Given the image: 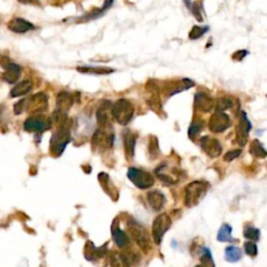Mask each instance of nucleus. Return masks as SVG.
Segmentation results:
<instances>
[{"label":"nucleus","instance_id":"15","mask_svg":"<svg viewBox=\"0 0 267 267\" xmlns=\"http://www.w3.org/2000/svg\"><path fill=\"white\" fill-rule=\"evenodd\" d=\"M7 28L11 31L16 33H25L34 29L32 23L27 21L23 18H19V17H16V18H13L10 22H8Z\"/></svg>","mask_w":267,"mask_h":267},{"label":"nucleus","instance_id":"21","mask_svg":"<svg viewBox=\"0 0 267 267\" xmlns=\"http://www.w3.org/2000/svg\"><path fill=\"white\" fill-rule=\"evenodd\" d=\"M32 88V82L30 80L17 84L11 91V97H19L28 94Z\"/></svg>","mask_w":267,"mask_h":267},{"label":"nucleus","instance_id":"7","mask_svg":"<svg viewBox=\"0 0 267 267\" xmlns=\"http://www.w3.org/2000/svg\"><path fill=\"white\" fill-rule=\"evenodd\" d=\"M114 142V134L108 128L99 127L92 137V146L94 149L103 151L111 148Z\"/></svg>","mask_w":267,"mask_h":267},{"label":"nucleus","instance_id":"12","mask_svg":"<svg viewBox=\"0 0 267 267\" xmlns=\"http://www.w3.org/2000/svg\"><path fill=\"white\" fill-rule=\"evenodd\" d=\"M4 69V72L2 74V80L6 82L7 84H15L17 81L19 80L21 75V67L15 63H11L10 61H6L1 63Z\"/></svg>","mask_w":267,"mask_h":267},{"label":"nucleus","instance_id":"16","mask_svg":"<svg viewBox=\"0 0 267 267\" xmlns=\"http://www.w3.org/2000/svg\"><path fill=\"white\" fill-rule=\"evenodd\" d=\"M148 202L153 211L159 212L163 209V207H164L166 203V197L162 192L158 190H153L148 194Z\"/></svg>","mask_w":267,"mask_h":267},{"label":"nucleus","instance_id":"23","mask_svg":"<svg viewBox=\"0 0 267 267\" xmlns=\"http://www.w3.org/2000/svg\"><path fill=\"white\" fill-rule=\"evenodd\" d=\"M241 258H242V251H241V248L235 245H231L225 249V259L228 262L235 263L238 262Z\"/></svg>","mask_w":267,"mask_h":267},{"label":"nucleus","instance_id":"18","mask_svg":"<svg viewBox=\"0 0 267 267\" xmlns=\"http://www.w3.org/2000/svg\"><path fill=\"white\" fill-rule=\"evenodd\" d=\"M112 236H113L114 242L118 247H125L128 244V237L119 228V223L117 221H114L113 226H112Z\"/></svg>","mask_w":267,"mask_h":267},{"label":"nucleus","instance_id":"34","mask_svg":"<svg viewBox=\"0 0 267 267\" xmlns=\"http://www.w3.org/2000/svg\"><path fill=\"white\" fill-rule=\"evenodd\" d=\"M241 153H242V150H241V149H235V150L228 151V152L225 154V161H227V162L233 161V160L237 159L238 157H240V154H241Z\"/></svg>","mask_w":267,"mask_h":267},{"label":"nucleus","instance_id":"24","mask_svg":"<svg viewBox=\"0 0 267 267\" xmlns=\"http://www.w3.org/2000/svg\"><path fill=\"white\" fill-rule=\"evenodd\" d=\"M217 240L220 242H234L235 239L232 237V227L228 223H223L218 231Z\"/></svg>","mask_w":267,"mask_h":267},{"label":"nucleus","instance_id":"8","mask_svg":"<svg viewBox=\"0 0 267 267\" xmlns=\"http://www.w3.org/2000/svg\"><path fill=\"white\" fill-rule=\"evenodd\" d=\"M231 119L225 112L216 111L209 120V130L212 133H222L230 127Z\"/></svg>","mask_w":267,"mask_h":267},{"label":"nucleus","instance_id":"33","mask_svg":"<svg viewBox=\"0 0 267 267\" xmlns=\"http://www.w3.org/2000/svg\"><path fill=\"white\" fill-rule=\"evenodd\" d=\"M202 4L200 2H194L191 5V11L193 13V15L195 16L196 20L199 21H203V15H202Z\"/></svg>","mask_w":267,"mask_h":267},{"label":"nucleus","instance_id":"26","mask_svg":"<svg viewBox=\"0 0 267 267\" xmlns=\"http://www.w3.org/2000/svg\"><path fill=\"white\" fill-rule=\"evenodd\" d=\"M204 128V121L201 119H194L192 123L189 126L188 136L190 139H195V137L199 135Z\"/></svg>","mask_w":267,"mask_h":267},{"label":"nucleus","instance_id":"25","mask_svg":"<svg viewBox=\"0 0 267 267\" xmlns=\"http://www.w3.org/2000/svg\"><path fill=\"white\" fill-rule=\"evenodd\" d=\"M249 152H251L253 156H255L257 158H260V159L265 158L266 154H267L263 144L258 139H255L252 141L251 146H249Z\"/></svg>","mask_w":267,"mask_h":267},{"label":"nucleus","instance_id":"22","mask_svg":"<svg viewBox=\"0 0 267 267\" xmlns=\"http://www.w3.org/2000/svg\"><path fill=\"white\" fill-rule=\"evenodd\" d=\"M77 71L82 73H89V74H96V75H105L114 72L113 69L107 67H98V66H80L77 67Z\"/></svg>","mask_w":267,"mask_h":267},{"label":"nucleus","instance_id":"13","mask_svg":"<svg viewBox=\"0 0 267 267\" xmlns=\"http://www.w3.org/2000/svg\"><path fill=\"white\" fill-rule=\"evenodd\" d=\"M251 130H252V123L248 120L246 114L244 113V112H242L239 125L237 127V140L241 146L245 145L247 138H248V134L249 132H251Z\"/></svg>","mask_w":267,"mask_h":267},{"label":"nucleus","instance_id":"29","mask_svg":"<svg viewBox=\"0 0 267 267\" xmlns=\"http://www.w3.org/2000/svg\"><path fill=\"white\" fill-rule=\"evenodd\" d=\"M111 263L113 267H130V263H128L126 258L119 254L112 257Z\"/></svg>","mask_w":267,"mask_h":267},{"label":"nucleus","instance_id":"11","mask_svg":"<svg viewBox=\"0 0 267 267\" xmlns=\"http://www.w3.org/2000/svg\"><path fill=\"white\" fill-rule=\"evenodd\" d=\"M201 148L211 158H217L221 154L222 148L220 142L213 137L206 136L201 139Z\"/></svg>","mask_w":267,"mask_h":267},{"label":"nucleus","instance_id":"28","mask_svg":"<svg viewBox=\"0 0 267 267\" xmlns=\"http://www.w3.org/2000/svg\"><path fill=\"white\" fill-rule=\"evenodd\" d=\"M208 30H209L208 27H199V25H195V27H193L192 30H190V33H189V38H190L191 40L200 39Z\"/></svg>","mask_w":267,"mask_h":267},{"label":"nucleus","instance_id":"35","mask_svg":"<svg viewBox=\"0 0 267 267\" xmlns=\"http://www.w3.org/2000/svg\"><path fill=\"white\" fill-rule=\"evenodd\" d=\"M248 53L245 50H238L235 55H233V59H238V61H241V59H242Z\"/></svg>","mask_w":267,"mask_h":267},{"label":"nucleus","instance_id":"20","mask_svg":"<svg viewBox=\"0 0 267 267\" xmlns=\"http://www.w3.org/2000/svg\"><path fill=\"white\" fill-rule=\"evenodd\" d=\"M123 143H124V151L126 153L127 159L128 160L133 159L135 156L136 136L131 132H126L123 137Z\"/></svg>","mask_w":267,"mask_h":267},{"label":"nucleus","instance_id":"9","mask_svg":"<svg viewBox=\"0 0 267 267\" xmlns=\"http://www.w3.org/2000/svg\"><path fill=\"white\" fill-rule=\"evenodd\" d=\"M51 127V120L44 116H32L24 122V130L30 133H42Z\"/></svg>","mask_w":267,"mask_h":267},{"label":"nucleus","instance_id":"37","mask_svg":"<svg viewBox=\"0 0 267 267\" xmlns=\"http://www.w3.org/2000/svg\"><path fill=\"white\" fill-rule=\"evenodd\" d=\"M195 267H207V266H205V265H203V264H202V265H196Z\"/></svg>","mask_w":267,"mask_h":267},{"label":"nucleus","instance_id":"17","mask_svg":"<svg viewBox=\"0 0 267 267\" xmlns=\"http://www.w3.org/2000/svg\"><path fill=\"white\" fill-rule=\"evenodd\" d=\"M106 254H107V248L105 245L97 248L92 242H90V241H88L87 244H86L85 257H86V259L89 261H95L96 259L102 258Z\"/></svg>","mask_w":267,"mask_h":267},{"label":"nucleus","instance_id":"27","mask_svg":"<svg viewBox=\"0 0 267 267\" xmlns=\"http://www.w3.org/2000/svg\"><path fill=\"white\" fill-rule=\"evenodd\" d=\"M244 237L251 241H258L260 239L261 232L259 229L254 228L252 226H248L244 229Z\"/></svg>","mask_w":267,"mask_h":267},{"label":"nucleus","instance_id":"30","mask_svg":"<svg viewBox=\"0 0 267 267\" xmlns=\"http://www.w3.org/2000/svg\"><path fill=\"white\" fill-rule=\"evenodd\" d=\"M233 107V101H232L230 98L228 97H222L219 98L216 102V111H220V112H225L226 110L230 109Z\"/></svg>","mask_w":267,"mask_h":267},{"label":"nucleus","instance_id":"1","mask_svg":"<svg viewBox=\"0 0 267 267\" xmlns=\"http://www.w3.org/2000/svg\"><path fill=\"white\" fill-rule=\"evenodd\" d=\"M210 184L206 180H194L188 184L185 188V205L188 208H192L204 199L209 190Z\"/></svg>","mask_w":267,"mask_h":267},{"label":"nucleus","instance_id":"36","mask_svg":"<svg viewBox=\"0 0 267 267\" xmlns=\"http://www.w3.org/2000/svg\"><path fill=\"white\" fill-rule=\"evenodd\" d=\"M18 1L25 4H32V3H37L38 0H18Z\"/></svg>","mask_w":267,"mask_h":267},{"label":"nucleus","instance_id":"2","mask_svg":"<svg viewBox=\"0 0 267 267\" xmlns=\"http://www.w3.org/2000/svg\"><path fill=\"white\" fill-rule=\"evenodd\" d=\"M111 113L115 121L121 125H126L131 122V120L134 117L135 107L131 101L122 98L114 103L111 109Z\"/></svg>","mask_w":267,"mask_h":267},{"label":"nucleus","instance_id":"31","mask_svg":"<svg viewBox=\"0 0 267 267\" xmlns=\"http://www.w3.org/2000/svg\"><path fill=\"white\" fill-rule=\"evenodd\" d=\"M149 154L151 156V159H156L159 154V143L156 137H151L149 139V146H148Z\"/></svg>","mask_w":267,"mask_h":267},{"label":"nucleus","instance_id":"6","mask_svg":"<svg viewBox=\"0 0 267 267\" xmlns=\"http://www.w3.org/2000/svg\"><path fill=\"white\" fill-rule=\"evenodd\" d=\"M172 225V221L169 215L162 213L159 216L156 217V219L153 220L152 223V229H151V233H152V239L156 244H161L163 237L167 233L168 230L170 229Z\"/></svg>","mask_w":267,"mask_h":267},{"label":"nucleus","instance_id":"32","mask_svg":"<svg viewBox=\"0 0 267 267\" xmlns=\"http://www.w3.org/2000/svg\"><path fill=\"white\" fill-rule=\"evenodd\" d=\"M244 251L246 255L251 256V257H256L258 254V247L256 243H254L253 241H248V242L244 243Z\"/></svg>","mask_w":267,"mask_h":267},{"label":"nucleus","instance_id":"10","mask_svg":"<svg viewBox=\"0 0 267 267\" xmlns=\"http://www.w3.org/2000/svg\"><path fill=\"white\" fill-rule=\"evenodd\" d=\"M73 105V97L70 93L61 92L57 97V111L56 115L58 119L65 120L69 110Z\"/></svg>","mask_w":267,"mask_h":267},{"label":"nucleus","instance_id":"3","mask_svg":"<svg viewBox=\"0 0 267 267\" xmlns=\"http://www.w3.org/2000/svg\"><path fill=\"white\" fill-rule=\"evenodd\" d=\"M127 231L131 238L135 240V242L139 245L144 252H148L150 249V239L149 235L144 227H142L139 222L135 219L127 221Z\"/></svg>","mask_w":267,"mask_h":267},{"label":"nucleus","instance_id":"5","mask_svg":"<svg viewBox=\"0 0 267 267\" xmlns=\"http://www.w3.org/2000/svg\"><path fill=\"white\" fill-rule=\"evenodd\" d=\"M127 178L139 189H148L154 184V178L152 175H150L148 171L136 167L128 168Z\"/></svg>","mask_w":267,"mask_h":267},{"label":"nucleus","instance_id":"4","mask_svg":"<svg viewBox=\"0 0 267 267\" xmlns=\"http://www.w3.org/2000/svg\"><path fill=\"white\" fill-rule=\"evenodd\" d=\"M71 140L70 132H69V128L62 124L58 128L57 132L53 135V138L50 140V148L51 152H53L55 156H61L63 151L65 150L66 146Z\"/></svg>","mask_w":267,"mask_h":267},{"label":"nucleus","instance_id":"14","mask_svg":"<svg viewBox=\"0 0 267 267\" xmlns=\"http://www.w3.org/2000/svg\"><path fill=\"white\" fill-rule=\"evenodd\" d=\"M194 107L197 111L208 113L214 107V100L204 92L196 93L194 98Z\"/></svg>","mask_w":267,"mask_h":267},{"label":"nucleus","instance_id":"19","mask_svg":"<svg viewBox=\"0 0 267 267\" xmlns=\"http://www.w3.org/2000/svg\"><path fill=\"white\" fill-rule=\"evenodd\" d=\"M110 108V101H106L103 102L102 105L100 106V108L98 109L97 113H96V118H97V122L99 127L101 128H108L111 127L110 124V119H109V115H108V110Z\"/></svg>","mask_w":267,"mask_h":267}]
</instances>
